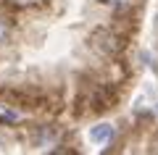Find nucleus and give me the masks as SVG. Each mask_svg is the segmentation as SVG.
<instances>
[{
	"mask_svg": "<svg viewBox=\"0 0 158 155\" xmlns=\"http://www.w3.org/2000/svg\"><path fill=\"white\" fill-rule=\"evenodd\" d=\"M8 3H13V6H19V8H32V6H37V0H8Z\"/></svg>",
	"mask_w": 158,
	"mask_h": 155,
	"instance_id": "5",
	"label": "nucleus"
},
{
	"mask_svg": "<svg viewBox=\"0 0 158 155\" xmlns=\"http://www.w3.org/2000/svg\"><path fill=\"white\" fill-rule=\"evenodd\" d=\"M8 34H11V24H8V18L0 16V42H6Z\"/></svg>",
	"mask_w": 158,
	"mask_h": 155,
	"instance_id": "4",
	"label": "nucleus"
},
{
	"mask_svg": "<svg viewBox=\"0 0 158 155\" xmlns=\"http://www.w3.org/2000/svg\"><path fill=\"white\" fill-rule=\"evenodd\" d=\"M111 137H113V126H111V124H98V126L90 129V139L95 145H108Z\"/></svg>",
	"mask_w": 158,
	"mask_h": 155,
	"instance_id": "2",
	"label": "nucleus"
},
{
	"mask_svg": "<svg viewBox=\"0 0 158 155\" xmlns=\"http://www.w3.org/2000/svg\"><path fill=\"white\" fill-rule=\"evenodd\" d=\"M100 3H106V6L116 8V11H129V8H135L137 0H100Z\"/></svg>",
	"mask_w": 158,
	"mask_h": 155,
	"instance_id": "3",
	"label": "nucleus"
},
{
	"mask_svg": "<svg viewBox=\"0 0 158 155\" xmlns=\"http://www.w3.org/2000/svg\"><path fill=\"white\" fill-rule=\"evenodd\" d=\"M92 42H95V47H100V53H108V55H116L118 50L124 47L121 37L113 34L111 29H98V32L92 34Z\"/></svg>",
	"mask_w": 158,
	"mask_h": 155,
	"instance_id": "1",
	"label": "nucleus"
}]
</instances>
